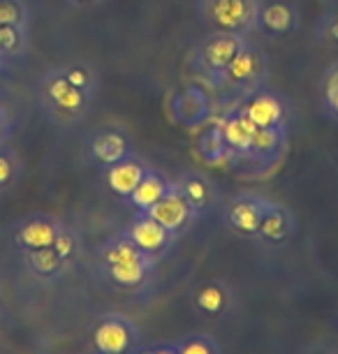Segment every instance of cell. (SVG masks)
<instances>
[{
	"label": "cell",
	"instance_id": "obj_1",
	"mask_svg": "<svg viewBox=\"0 0 338 354\" xmlns=\"http://www.w3.org/2000/svg\"><path fill=\"white\" fill-rule=\"evenodd\" d=\"M37 102L46 116L51 118V123H56L58 128H75V125L86 121L93 100L84 91H79L63 75L61 68H56L39 77Z\"/></svg>",
	"mask_w": 338,
	"mask_h": 354
},
{
	"label": "cell",
	"instance_id": "obj_2",
	"mask_svg": "<svg viewBox=\"0 0 338 354\" xmlns=\"http://www.w3.org/2000/svg\"><path fill=\"white\" fill-rule=\"evenodd\" d=\"M262 0H197V17L209 32L248 37L260 26Z\"/></svg>",
	"mask_w": 338,
	"mask_h": 354
},
{
	"label": "cell",
	"instance_id": "obj_3",
	"mask_svg": "<svg viewBox=\"0 0 338 354\" xmlns=\"http://www.w3.org/2000/svg\"><path fill=\"white\" fill-rule=\"evenodd\" d=\"M269 79V58L260 46L253 42H243L236 56L232 58L225 75L218 84V88H225V93L234 100L232 104L241 102L255 91L264 88V82Z\"/></svg>",
	"mask_w": 338,
	"mask_h": 354
},
{
	"label": "cell",
	"instance_id": "obj_4",
	"mask_svg": "<svg viewBox=\"0 0 338 354\" xmlns=\"http://www.w3.org/2000/svg\"><path fill=\"white\" fill-rule=\"evenodd\" d=\"M243 42H246V37L241 35L211 32V35H207L197 44L195 53H192V65L202 72V77H207L211 84L218 86L227 65L236 56V51L243 46Z\"/></svg>",
	"mask_w": 338,
	"mask_h": 354
},
{
	"label": "cell",
	"instance_id": "obj_5",
	"mask_svg": "<svg viewBox=\"0 0 338 354\" xmlns=\"http://www.w3.org/2000/svg\"><path fill=\"white\" fill-rule=\"evenodd\" d=\"M238 113L248 118L255 128H267V130H288L290 123V104L278 91L260 88L253 95L234 104Z\"/></svg>",
	"mask_w": 338,
	"mask_h": 354
},
{
	"label": "cell",
	"instance_id": "obj_6",
	"mask_svg": "<svg viewBox=\"0 0 338 354\" xmlns=\"http://www.w3.org/2000/svg\"><path fill=\"white\" fill-rule=\"evenodd\" d=\"M144 213H149L151 218L158 220V223H160L165 230H169L171 234L183 232L185 227L192 223V218H195V209H192L188 199L183 197V192L176 188V183H169V190L165 192V197L160 202L153 204Z\"/></svg>",
	"mask_w": 338,
	"mask_h": 354
},
{
	"label": "cell",
	"instance_id": "obj_7",
	"mask_svg": "<svg viewBox=\"0 0 338 354\" xmlns=\"http://www.w3.org/2000/svg\"><path fill=\"white\" fill-rule=\"evenodd\" d=\"M128 236L135 241L139 250H144L147 255L153 257L167 248L171 243V239H174V234L169 230H165V227L158 223V220L151 218L149 213L139 211V216L132 220L128 227Z\"/></svg>",
	"mask_w": 338,
	"mask_h": 354
},
{
	"label": "cell",
	"instance_id": "obj_8",
	"mask_svg": "<svg viewBox=\"0 0 338 354\" xmlns=\"http://www.w3.org/2000/svg\"><path fill=\"white\" fill-rule=\"evenodd\" d=\"M88 156L93 158V162H97L107 169V167L121 162L123 158L130 156V142L121 130H114V128L100 130L91 137Z\"/></svg>",
	"mask_w": 338,
	"mask_h": 354
},
{
	"label": "cell",
	"instance_id": "obj_9",
	"mask_svg": "<svg viewBox=\"0 0 338 354\" xmlns=\"http://www.w3.org/2000/svg\"><path fill=\"white\" fill-rule=\"evenodd\" d=\"M218 128L223 132L225 146H227L229 153H238V156H248L250 151V142H253V132L255 125L248 121L243 113H238L234 104L225 111L223 118H218Z\"/></svg>",
	"mask_w": 338,
	"mask_h": 354
},
{
	"label": "cell",
	"instance_id": "obj_10",
	"mask_svg": "<svg viewBox=\"0 0 338 354\" xmlns=\"http://www.w3.org/2000/svg\"><path fill=\"white\" fill-rule=\"evenodd\" d=\"M63 232V227L56 220L46 218V216H35L28 218L19 225V230L15 234V241L26 250H37V248H49L56 243L58 234Z\"/></svg>",
	"mask_w": 338,
	"mask_h": 354
},
{
	"label": "cell",
	"instance_id": "obj_11",
	"mask_svg": "<svg viewBox=\"0 0 338 354\" xmlns=\"http://www.w3.org/2000/svg\"><path fill=\"white\" fill-rule=\"evenodd\" d=\"M264 199L257 197H238L229 204L227 223L243 236H257L260 234V223L264 216Z\"/></svg>",
	"mask_w": 338,
	"mask_h": 354
},
{
	"label": "cell",
	"instance_id": "obj_12",
	"mask_svg": "<svg viewBox=\"0 0 338 354\" xmlns=\"http://www.w3.org/2000/svg\"><path fill=\"white\" fill-rule=\"evenodd\" d=\"M149 167L135 156L123 158L121 162L107 167V185L111 192H116L118 197H130L139 181L144 178Z\"/></svg>",
	"mask_w": 338,
	"mask_h": 354
},
{
	"label": "cell",
	"instance_id": "obj_13",
	"mask_svg": "<svg viewBox=\"0 0 338 354\" xmlns=\"http://www.w3.org/2000/svg\"><path fill=\"white\" fill-rule=\"evenodd\" d=\"M297 21H299V15H297L294 5L276 0V3L262 5L260 26H257V28H262L267 35L283 37V35H290V32L297 28Z\"/></svg>",
	"mask_w": 338,
	"mask_h": 354
},
{
	"label": "cell",
	"instance_id": "obj_14",
	"mask_svg": "<svg viewBox=\"0 0 338 354\" xmlns=\"http://www.w3.org/2000/svg\"><path fill=\"white\" fill-rule=\"evenodd\" d=\"M93 338H95V347L102 354H121L128 350L132 333H130V326L125 324L123 319L109 317L97 324L95 336Z\"/></svg>",
	"mask_w": 338,
	"mask_h": 354
},
{
	"label": "cell",
	"instance_id": "obj_15",
	"mask_svg": "<svg viewBox=\"0 0 338 354\" xmlns=\"http://www.w3.org/2000/svg\"><path fill=\"white\" fill-rule=\"evenodd\" d=\"M174 183H176V188L183 192V197L190 202L192 209H195V213L207 211L216 197L214 185H211V181L204 174H195V171L181 174V178Z\"/></svg>",
	"mask_w": 338,
	"mask_h": 354
},
{
	"label": "cell",
	"instance_id": "obj_16",
	"mask_svg": "<svg viewBox=\"0 0 338 354\" xmlns=\"http://www.w3.org/2000/svg\"><path fill=\"white\" fill-rule=\"evenodd\" d=\"M169 190V181H165L158 171L153 169H147L144 174V178L139 181V185L135 188V192L128 197L130 204L135 206L139 211H149L151 206L158 204L160 199L165 197V192Z\"/></svg>",
	"mask_w": 338,
	"mask_h": 354
},
{
	"label": "cell",
	"instance_id": "obj_17",
	"mask_svg": "<svg viewBox=\"0 0 338 354\" xmlns=\"http://www.w3.org/2000/svg\"><path fill=\"white\" fill-rule=\"evenodd\" d=\"M290 230H292L290 213L278 204H271V202L264 204V216H262V223H260V236H264L271 243H281L290 236Z\"/></svg>",
	"mask_w": 338,
	"mask_h": 354
},
{
	"label": "cell",
	"instance_id": "obj_18",
	"mask_svg": "<svg viewBox=\"0 0 338 354\" xmlns=\"http://www.w3.org/2000/svg\"><path fill=\"white\" fill-rule=\"evenodd\" d=\"M151 266H153V257L147 255V257H139V259H125V262L107 264V273L114 283L123 285V287H132V285H139L149 276Z\"/></svg>",
	"mask_w": 338,
	"mask_h": 354
},
{
	"label": "cell",
	"instance_id": "obj_19",
	"mask_svg": "<svg viewBox=\"0 0 338 354\" xmlns=\"http://www.w3.org/2000/svg\"><path fill=\"white\" fill-rule=\"evenodd\" d=\"M28 51V26H0V58L17 61Z\"/></svg>",
	"mask_w": 338,
	"mask_h": 354
},
{
	"label": "cell",
	"instance_id": "obj_20",
	"mask_svg": "<svg viewBox=\"0 0 338 354\" xmlns=\"http://www.w3.org/2000/svg\"><path fill=\"white\" fill-rule=\"evenodd\" d=\"M61 72L77 86L79 91H84L91 100H95L100 82H97V72L91 63H84V61L65 63V65H61Z\"/></svg>",
	"mask_w": 338,
	"mask_h": 354
},
{
	"label": "cell",
	"instance_id": "obj_21",
	"mask_svg": "<svg viewBox=\"0 0 338 354\" xmlns=\"http://www.w3.org/2000/svg\"><path fill=\"white\" fill-rule=\"evenodd\" d=\"M285 135H288V130L255 128L248 156H250V158H271V156H281V149H283V144H285Z\"/></svg>",
	"mask_w": 338,
	"mask_h": 354
},
{
	"label": "cell",
	"instance_id": "obj_22",
	"mask_svg": "<svg viewBox=\"0 0 338 354\" xmlns=\"http://www.w3.org/2000/svg\"><path fill=\"white\" fill-rule=\"evenodd\" d=\"M65 259L58 255L54 245L49 248H37V250H28V264L30 269L39 273V276H51L63 266Z\"/></svg>",
	"mask_w": 338,
	"mask_h": 354
},
{
	"label": "cell",
	"instance_id": "obj_23",
	"mask_svg": "<svg viewBox=\"0 0 338 354\" xmlns=\"http://www.w3.org/2000/svg\"><path fill=\"white\" fill-rule=\"evenodd\" d=\"M320 97L324 111L329 113L334 121H338V63L322 75L320 82Z\"/></svg>",
	"mask_w": 338,
	"mask_h": 354
},
{
	"label": "cell",
	"instance_id": "obj_24",
	"mask_svg": "<svg viewBox=\"0 0 338 354\" xmlns=\"http://www.w3.org/2000/svg\"><path fill=\"white\" fill-rule=\"evenodd\" d=\"M225 301H227V292L218 283L204 285L202 290L197 292V306H200L204 313H220L225 308Z\"/></svg>",
	"mask_w": 338,
	"mask_h": 354
},
{
	"label": "cell",
	"instance_id": "obj_25",
	"mask_svg": "<svg viewBox=\"0 0 338 354\" xmlns=\"http://www.w3.org/2000/svg\"><path fill=\"white\" fill-rule=\"evenodd\" d=\"M28 19L26 0H0V26H28Z\"/></svg>",
	"mask_w": 338,
	"mask_h": 354
},
{
	"label": "cell",
	"instance_id": "obj_26",
	"mask_svg": "<svg viewBox=\"0 0 338 354\" xmlns=\"http://www.w3.org/2000/svg\"><path fill=\"white\" fill-rule=\"evenodd\" d=\"M19 167L21 165H19L17 153L0 144V188H5V185H10L15 181L19 176Z\"/></svg>",
	"mask_w": 338,
	"mask_h": 354
},
{
	"label": "cell",
	"instance_id": "obj_27",
	"mask_svg": "<svg viewBox=\"0 0 338 354\" xmlns=\"http://www.w3.org/2000/svg\"><path fill=\"white\" fill-rule=\"evenodd\" d=\"M315 37L320 39L322 44H338V10L329 12V15H324L320 19Z\"/></svg>",
	"mask_w": 338,
	"mask_h": 354
},
{
	"label": "cell",
	"instance_id": "obj_28",
	"mask_svg": "<svg viewBox=\"0 0 338 354\" xmlns=\"http://www.w3.org/2000/svg\"><path fill=\"white\" fill-rule=\"evenodd\" d=\"M54 248H56V252L61 255L63 259H68L72 252H75V236H72L70 232H61L58 234V239H56V243H54Z\"/></svg>",
	"mask_w": 338,
	"mask_h": 354
},
{
	"label": "cell",
	"instance_id": "obj_29",
	"mask_svg": "<svg viewBox=\"0 0 338 354\" xmlns=\"http://www.w3.org/2000/svg\"><path fill=\"white\" fill-rule=\"evenodd\" d=\"M178 354H214V350H211V345L204 338H192L181 345Z\"/></svg>",
	"mask_w": 338,
	"mask_h": 354
},
{
	"label": "cell",
	"instance_id": "obj_30",
	"mask_svg": "<svg viewBox=\"0 0 338 354\" xmlns=\"http://www.w3.org/2000/svg\"><path fill=\"white\" fill-rule=\"evenodd\" d=\"M10 132H12V123H10V116H8V111L0 106V144H5V139L10 137Z\"/></svg>",
	"mask_w": 338,
	"mask_h": 354
},
{
	"label": "cell",
	"instance_id": "obj_31",
	"mask_svg": "<svg viewBox=\"0 0 338 354\" xmlns=\"http://www.w3.org/2000/svg\"><path fill=\"white\" fill-rule=\"evenodd\" d=\"M68 5L72 8H79V10H91V8H97V5H102L104 0H65Z\"/></svg>",
	"mask_w": 338,
	"mask_h": 354
},
{
	"label": "cell",
	"instance_id": "obj_32",
	"mask_svg": "<svg viewBox=\"0 0 338 354\" xmlns=\"http://www.w3.org/2000/svg\"><path fill=\"white\" fill-rule=\"evenodd\" d=\"M147 354H178V352L167 350V347H158V350H151V352H147Z\"/></svg>",
	"mask_w": 338,
	"mask_h": 354
},
{
	"label": "cell",
	"instance_id": "obj_33",
	"mask_svg": "<svg viewBox=\"0 0 338 354\" xmlns=\"http://www.w3.org/2000/svg\"><path fill=\"white\" fill-rule=\"evenodd\" d=\"M0 63H3V58H0Z\"/></svg>",
	"mask_w": 338,
	"mask_h": 354
}]
</instances>
